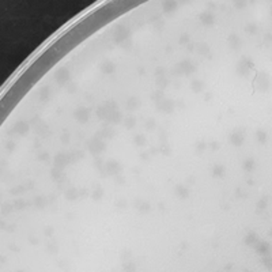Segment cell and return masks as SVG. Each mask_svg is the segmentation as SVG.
Returning a JSON list of instances; mask_svg holds the SVG:
<instances>
[{"instance_id": "obj_1", "label": "cell", "mask_w": 272, "mask_h": 272, "mask_svg": "<svg viewBox=\"0 0 272 272\" xmlns=\"http://www.w3.org/2000/svg\"><path fill=\"white\" fill-rule=\"evenodd\" d=\"M116 110H118V106H117L116 102H106V104H104L102 106H99L97 109V115L99 118L108 120L109 116L112 115L113 112H116Z\"/></svg>"}, {"instance_id": "obj_2", "label": "cell", "mask_w": 272, "mask_h": 272, "mask_svg": "<svg viewBox=\"0 0 272 272\" xmlns=\"http://www.w3.org/2000/svg\"><path fill=\"white\" fill-rule=\"evenodd\" d=\"M106 150V144L101 140V137H94L93 140L89 142V151L94 155H98L102 151Z\"/></svg>"}, {"instance_id": "obj_3", "label": "cell", "mask_w": 272, "mask_h": 272, "mask_svg": "<svg viewBox=\"0 0 272 272\" xmlns=\"http://www.w3.org/2000/svg\"><path fill=\"white\" fill-rule=\"evenodd\" d=\"M177 74H181V75H189L192 74V72H195L196 67L193 65V64H191L189 61H182V63H180L177 65Z\"/></svg>"}, {"instance_id": "obj_4", "label": "cell", "mask_w": 272, "mask_h": 272, "mask_svg": "<svg viewBox=\"0 0 272 272\" xmlns=\"http://www.w3.org/2000/svg\"><path fill=\"white\" fill-rule=\"evenodd\" d=\"M75 118L78 120L79 122H87V120H89L90 117V109H87V108H78L76 110H75Z\"/></svg>"}, {"instance_id": "obj_5", "label": "cell", "mask_w": 272, "mask_h": 272, "mask_svg": "<svg viewBox=\"0 0 272 272\" xmlns=\"http://www.w3.org/2000/svg\"><path fill=\"white\" fill-rule=\"evenodd\" d=\"M55 78H56V80L58 82V84H65L69 82V78L71 76H69V72L67 71V68H60L56 72Z\"/></svg>"}, {"instance_id": "obj_6", "label": "cell", "mask_w": 272, "mask_h": 272, "mask_svg": "<svg viewBox=\"0 0 272 272\" xmlns=\"http://www.w3.org/2000/svg\"><path fill=\"white\" fill-rule=\"evenodd\" d=\"M68 163H69L68 154L60 153V154H57V155H56V158H55V165H56L57 169H63L64 166H67Z\"/></svg>"}, {"instance_id": "obj_7", "label": "cell", "mask_w": 272, "mask_h": 272, "mask_svg": "<svg viewBox=\"0 0 272 272\" xmlns=\"http://www.w3.org/2000/svg\"><path fill=\"white\" fill-rule=\"evenodd\" d=\"M157 108L159 110L165 113H171L174 109V102L173 101H168V99H163V101H159L157 102Z\"/></svg>"}, {"instance_id": "obj_8", "label": "cell", "mask_w": 272, "mask_h": 272, "mask_svg": "<svg viewBox=\"0 0 272 272\" xmlns=\"http://www.w3.org/2000/svg\"><path fill=\"white\" fill-rule=\"evenodd\" d=\"M128 37H129V30L125 27H118L116 30V41L117 42H121V41L124 40H128Z\"/></svg>"}, {"instance_id": "obj_9", "label": "cell", "mask_w": 272, "mask_h": 272, "mask_svg": "<svg viewBox=\"0 0 272 272\" xmlns=\"http://www.w3.org/2000/svg\"><path fill=\"white\" fill-rule=\"evenodd\" d=\"M200 20H201V23H203V25L211 26L212 23L215 22V18H214V15H212L211 12H203L200 15Z\"/></svg>"}, {"instance_id": "obj_10", "label": "cell", "mask_w": 272, "mask_h": 272, "mask_svg": "<svg viewBox=\"0 0 272 272\" xmlns=\"http://www.w3.org/2000/svg\"><path fill=\"white\" fill-rule=\"evenodd\" d=\"M106 169H108V174H117L121 168H120L118 162H115V161H110V162L106 163Z\"/></svg>"}, {"instance_id": "obj_11", "label": "cell", "mask_w": 272, "mask_h": 272, "mask_svg": "<svg viewBox=\"0 0 272 272\" xmlns=\"http://www.w3.org/2000/svg\"><path fill=\"white\" fill-rule=\"evenodd\" d=\"M244 139H245L244 133H239V131H237V132H234L231 137H230V142H231L234 146H241L242 143H244Z\"/></svg>"}, {"instance_id": "obj_12", "label": "cell", "mask_w": 272, "mask_h": 272, "mask_svg": "<svg viewBox=\"0 0 272 272\" xmlns=\"http://www.w3.org/2000/svg\"><path fill=\"white\" fill-rule=\"evenodd\" d=\"M14 131H15L16 133H19V135H25V133H27V131H29L27 122H23V121L16 122L15 127H14Z\"/></svg>"}, {"instance_id": "obj_13", "label": "cell", "mask_w": 272, "mask_h": 272, "mask_svg": "<svg viewBox=\"0 0 272 272\" xmlns=\"http://www.w3.org/2000/svg\"><path fill=\"white\" fill-rule=\"evenodd\" d=\"M101 69H102L104 74H112V72H115L116 65L112 63V61H105V63L101 65Z\"/></svg>"}, {"instance_id": "obj_14", "label": "cell", "mask_w": 272, "mask_h": 272, "mask_svg": "<svg viewBox=\"0 0 272 272\" xmlns=\"http://www.w3.org/2000/svg\"><path fill=\"white\" fill-rule=\"evenodd\" d=\"M121 118H122V115L118 112V110H116V112H113L112 115L109 116V118H108L106 121L110 122V124H118V122L121 121Z\"/></svg>"}, {"instance_id": "obj_15", "label": "cell", "mask_w": 272, "mask_h": 272, "mask_svg": "<svg viewBox=\"0 0 272 272\" xmlns=\"http://www.w3.org/2000/svg\"><path fill=\"white\" fill-rule=\"evenodd\" d=\"M140 106V99L136 98V97H131L129 99H128V104H127V108L129 110H135L137 109V108Z\"/></svg>"}, {"instance_id": "obj_16", "label": "cell", "mask_w": 272, "mask_h": 272, "mask_svg": "<svg viewBox=\"0 0 272 272\" xmlns=\"http://www.w3.org/2000/svg\"><path fill=\"white\" fill-rule=\"evenodd\" d=\"M116 135V132L113 129H110L109 127H106L105 129H102L101 132L98 133V137H108V139H112L113 136Z\"/></svg>"}, {"instance_id": "obj_17", "label": "cell", "mask_w": 272, "mask_h": 272, "mask_svg": "<svg viewBox=\"0 0 272 272\" xmlns=\"http://www.w3.org/2000/svg\"><path fill=\"white\" fill-rule=\"evenodd\" d=\"M175 195L180 196L181 199H186L189 196V191L186 188H184V186L178 185V186H175Z\"/></svg>"}, {"instance_id": "obj_18", "label": "cell", "mask_w": 272, "mask_h": 272, "mask_svg": "<svg viewBox=\"0 0 272 272\" xmlns=\"http://www.w3.org/2000/svg\"><path fill=\"white\" fill-rule=\"evenodd\" d=\"M38 97H40L41 101H44V102L48 101V99L51 98V89H49V87H42Z\"/></svg>"}, {"instance_id": "obj_19", "label": "cell", "mask_w": 272, "mask_h": 272, "mask_svg": "<svg viewBox=\"0 0 272 272\" xmlns=\"http://www.w3.org/2000/svg\"><path fill=\"white\" fill-rule=\"evenodd\" d=\"M191 89H192V91H193V93H200L201 90L204 89V83H203V82H200V80H193L191 83Z\"/></svg>"}, {"instance_id": "obj_20", "label": "cell", "mask_w": 272, "mask_h": 272, "mask_svg": "<svg viewBox=\"0 0 272 272\" xmlns=\"http://www.w3.org/2000/svg\"><path fill=\"white\" fill-rule=\"evenodd\" d=\"M244 242L246 245H249V246H253V245L257 244V237L254 235L253 233H250V234H248V235L244 238Z\"/></svg>"}, {"instance_id": "obj_21", "label": "cell", "mask_w": 272, "mask_h": 272, "mask_svg": "<svg viewBox=\"0 0 272 272\" xmlns=\"http://www.w3.org/2000/svg\"><path fill=\"white\" fill-rule=\"evenodd\" d=\"M177 8V3L175 2H165L163 3V11L165 12H171Z\"/></svg>"}, {"instance_id": "obj_22", "label": "cell", "mask_w": 272, "mask_h": 272, "mask_svg": "<svg viewBox=\"0 0 272 272\" xmlns=\"http://www.w3.org/2000/svg\"><path fill=\"white\" fill-rule=\"evenodd\" d=\"M212 175H214V177H223L224 175V166H215L214 169H212Z\"/></svg>"}, {"instance_id": "obj_23", "label": "cell", "mask_w": 272, "mask_h": 272, "mask_svg": "<svg viewBox=\"0 0 272 272\" xmlns=\"http://www.w3.org/2000/svg\"><path fill=\"white\" fill-rule=\"evenodd\" d=\"M124 124H125L124 127L127 128V129H132V128L136 125V120L133 118V117H127L125 121H124Z\"/></svg>"}, {"instance_id": "obj_24", "label": "cell", "mask_w": 272, "mask_h": 272, "mask_svg": "<svg viewBox=\"0 0 272 272\" xmlns=\"http://www.w3.org/2000/svg\"><path fill=\"white\" fill-rule=\"evenodd\" d=\"M68 157H69V162H75V161L83 158V153H80V151H72L71 154H68Z\"/></svg>"}, {"instance_id": "obj_25", "label": "cell", "mask_w": 272, "mask_h": 272, "mask_svg": "<svg viewBox=\"0 0 272 272\" xmlns=\"http://www.w3.org/2000/svg\"><path fill=\"white\" fill-rule=\"evenodd\" d=\"M256 249H257V252H259V253H261V254H267L268 249H270V246H268L267 242H263V244L257 245Z\"/></svg>"}, {"instance_id": "obj_26", "label": "cell", "mask_w": 272, "mask_h": 272, "mask_svg": "<svg viewBox=\"0 0 272 272\" xmlns=\"http://www.w3.org/2000/svg\"><path fill=\"white\" fill-rule=\"evenodd\" d=\"M197 48H199V53L200 55H208L210 53V46L207 45V44H199Z\"/></svg>"}, {"instance_id": "obj_27", "label": "cell", "mask_w": 272, "mask_h": 272, "mask_svg": "<svg viewBox=\"0 0 272 272\" xmlns=\"http://www.w3.org/2000/svg\"><path fill=\"white\" fill-rule=\"evenodd\" d=\"M244 169L246 171H252L254 169V161L253 159H246L244 162Z\"/></svg>"}, {"instance_id": "obj_28", "label": "cell", "mask_w": 272, "mask_h": 272, "mask_svg": "<svg viewBox=\"0 0 272 272\" xmlns=\"http://www.w3.org/2000/svg\"><path fill=\"white\" fill-rule=\"evenodd\" d=\"M78 195L79 193H78L76 189H69V191L65 193V197L68 199V200H75V199L78 197Z\"/></svg>"}, {"instance_id": "obj_29", "label": "cell", "mask_w": 272, "mask_h": 272, "mask_svg": "<svg viewBox=\"0 0 272 272\" xmlns=\"http://www.w3.org/2000/svg\"><path fill=\"white\" fill-rule=\"evenodd\" d=\"M157 86L161 87V89H165V87L168 86V79H166V76H158Z\"/></svg>"}, {"instance_id": "obj_30", "label": "cell", "mask_w": 272, "mask_h": 272, "mask_svg": "<svg viewBox=\"0 0 272 272\" xmlns=\"http://www.w3.org/2000/svg\"><path fill=\"white\" fill-rule=\"evenodd\" d=\"M133 142H135V144L136 146H144L146 144V136H143V135H137L135 139H133Z\"/></svg>"}, {"instance_id": "obj_31", "label": "cell", "mask_w": 272, "mask_h": 272, "mask_svg": "<svg viewBox=\"0 0 272 272\" xmlns=\"http://www.w3.org/2000/svg\"><path fill=\"white\" fill-rule=\"evenodd\" d=\"M37 133H40L42 137H46L51 132H49V129L45 127V125H41L40 128H37Z\"/></svg>"}, {"instance_id": "obj_32", "label": "cell", "mask_w": 272, "mask_h": 272, "mask_svg": "<svg viewBox=\"0 0 272 272\" xmlns=\"http://www.w3.org/2000/svg\"><path fill=\"white\" fill-rule=\"evenodd\" d=\"M60 170H61V169H55V170L52 171V177H53L56 181H61L60 178H64V175L61 174V171H60Z\"/></svg>"}, {"instance_id": "obj_33", "label": "cell", "mask_w": 272, "mask_h": 272, "mask_svg": "<svg viewBox=\"0 0 272 272\" xmlns=\"http://www.w3.org/2000/svg\"><path fill=\"white\" fill-rule=\"evenodd\" d=\"M230 42H231V46H233L234 49L238 48V45H239V40H238V37H237V36H230Z\"/></svg>"}, {"instance_id": "obj_34", "label": "cell", "mask_w": 272, "mask_h": 272, "mask_svg": "<svg viewBox=\"0 0 272 272\" xmlns=\"http://www.w3.org/2000/svg\"><path fill=\"white\" fill-rule=\"evenodd\" d=\"M146 129H154V127H155V120L154 118H148L147 121H146Z\"/></svg>"}, {"instance_id": "obj_35", "label": "cell", "mask_w": 272, "mask_h": 272, "mask_svg": "<svg viewBox=\"0 0 272 272\" xmlns=\"http://www.w3.org/2000/svg\"><path fill=\"white\" fill-rule=\"evenodd\" d=\"M27 206H29V204L26 203V201H23V200H18L15 203V208L16 210H23L25 207H27Z\"/></svg>"}, {"instance_id": "obj_36", "label": "cell", "mask_w": 272, "mask_h": 272, "mask_svg": "<svg viewBox=\"0 0 272 272\" xmlns=\"http://www.w3.org/2000/svg\"><path fill=\"white\" fill-rule=\"evenodd\" d=\"M178 42H180V44H186V42H189V34H186V33L181 34L180 41H178Z\"/></svg>"}, {"instance_id": "obj_37", "label": "cell", "mask_w": 272, "mask_h": 272, "mask_svg": "<svg viewBox=\"0 0 272 272\" xmlns=\"http://www.w3.org/2000/svg\"><path fill=\"white\" fill-rule=\"evenodd\" d=\"M23 189H25V186H16V188H14L12 191H11V193L12 195H19L23 192Z\"/></svg>"}, {"instance_id": "obj_38", "label": "cell", "mask_w": 272, "mask_h": 272, "mask_svg": "<svg viewBox=\"0 0 272 272\" xmlns=\"http://www.w3.org/2000/svg\"><path fill=\"white\" fill-rule=\"evenodd\" d=\"M137 206H139V204H137ZM139 210L142 212H146V211H148V210H150V206H148L147 203H142V206H139Z\"/></svg>"}, {"instance_id": "obj_39", "label": "cell", "mask_w": 272, "mask_h": 272, "mask_svg": "<svg viewBox=\"0 0 272 272\" xmlns=\"http://www.w3.org/2000/svg\"><path fill=\"white\" fill-rule=\"evenodd\" d=\"M157 76H165V68L163 67H159V68H157Z\"/></svg>"}, {"instance_id": "obj_40", "label": "cell", "mask_w": 272, "mask_h": 272, "mask_svg": "<svg viewBox=\"0 0 272 272\" xmlns=\"http://www.w3.org/2000/svg\"><path fill=\"white\" fill-rule=\"evenodd\" d=\"M257 135H259V140L261 143H264L265 142V133L263 132V131H259V132H257Z\"/></svg>"}, {"instance_id": "obj_41", "label": "cell", "mask_w": 272, "mask_h": 272, "mask_svg": "<svg viewBox=\"0 0 272 272\" xmlns=\"http://www.w3.org/2000/svg\"><path fill=\"white\" fill-rule=\"evenodd\" d=\"M44 199L42 197H36V206H40V207H44Z\"/></svg>"}, {"instance_id": "obj_42", "label": "cell", "mask_w": 272, "mask_h": 272, "mask_svg": "<svg viewBox=\"0 0 272 272\" xmlns=\"http://www.w3.org/2000/svg\"><path fill=\"white\" fill-rule=\"evenodd\" d=\"M67 90H68L69 93H75V91H76V86H75L74 83H71V84H68V87H67Z\"/></svg>"}, {"instance_id": "obj_43", "label": "cell", "mask_w": 272, "mask_h": 272, "mask_svg": "<svg viewBox=\"0 0 272 272\" xmlns=\"http://www.w3.org/2000/svg\"><path fill=\"white\" fill-rule=\"evenodd\" d=\"M206 143H199L197 144V151H200V150H204V148H206Z\"/></svg>"}, {"instance_id": "obj_44", "label": "cell", "mask_w": 272, "mask_h": 272, "mask_svg": "<svg viewBox=\"0 0 272 272\" xmlns=\"http://www.w3.org/2000/svg\"><path fill=\"white\" fill-rule=\"evenodd\" d=\"M46 158H48V154H46V153H44L42 155H38V159H40V161H45Z\"/></svg>"}, {"instance_id": "obj_45", "label": "cell", "mask_w": 272, "mask_h": 272, "mask_svg": "<svg viewBox=\"0 0 272 272\" xmlns=\"http://www.w3.org/2000/svg\"><path fill=\"white\" fill-rule=\"evenodd\" d=\"M210 146H211V148H214V150H218V148H219V147H218V146H219L218 143H211Z\"/></svg>"}, {"instance_id": "obj_46", "label": "cell", "mask_w": 272, "mask_h": 272, "mask_svg": "<svg viewBox=\"0 0 272 272\" xmlns=\"http://www.w3.org/2000/svg\"><path fill=\"white\" fill-rule=\"evenodd\" d=\"M186 48H188L189 52H192V51H193V48H195V45H193V44H188V46H186Z\"/></svg>"}, {"instance_id": "obj_47", "label": "cell", "mask_w": 272, "mask_h": 272, "mask_svg": "<svg viewBox=\"0 0 272 272\" xmlns=\"http://www.w3.org/2000/svg\"><path fill=\"white\" fill-rule=\"evenodd\" d=\"M67 136H68V135H67V133H64V136H63V142H64V143L68 142V137H67Z\"/></svg>"}, {"instance_id": "obj_48", "label": "cell", "mask_w": 272, "mask_h": 272, "mask_svg": "<svg viewBox=\"0 0 272 272\" xmlns=\"http://www.w3.org/2000/svg\"><path fill=\"white\" fill-rule=\"evenodd\" d=\"M8 146H10V147H8V150H12V148H14V143L10 142V143H8Z\"/></svg>"}, {"instance_id": "obj_49", "label": "cell", "mask_w": 272, "mask_h": 272, "mask_svg": "<svg viewBox=\"0 0 272 272\" xmlns=\"http://www.w3.org/2000/svg\"><path fill=\"white\" fill-rule=\"evenodd\" d=\"M51 233H52V229H49V230H46V235H51Z\"/></svg>"}]
</instances>
